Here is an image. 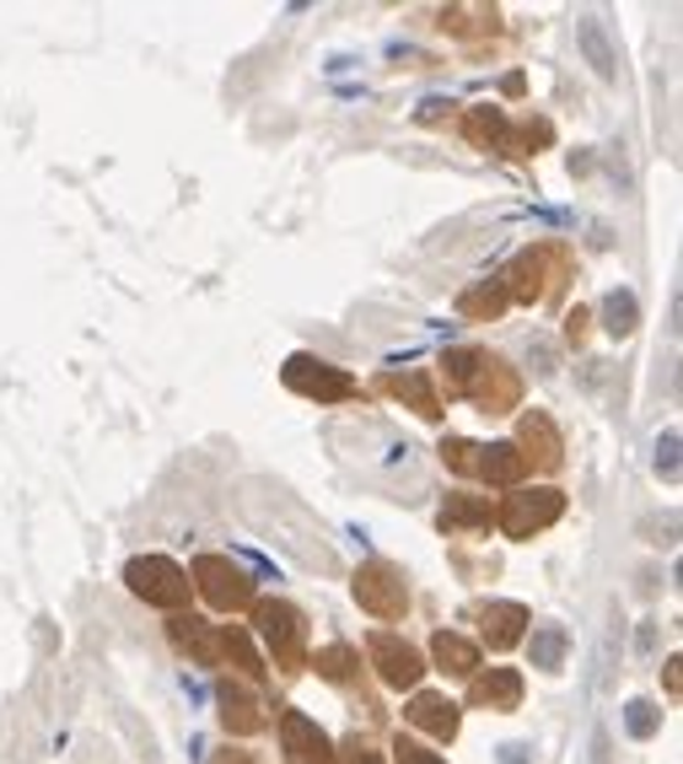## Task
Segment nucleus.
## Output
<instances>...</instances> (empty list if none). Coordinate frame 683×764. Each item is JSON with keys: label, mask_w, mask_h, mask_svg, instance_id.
Instances as JSON below:
<instances>
[{"label": "nucleus", "mask_w": 683, "mask_h": 764, "mask_svg": "<svg viewBox=\"0 0 683 764\" xmlns=\"http://www.w3.org/2000/svg\"><path fill=\"white\" fill-rule=\"evenodd\" d=\"M317 668H323L328 679H350V668H356V651H350V646H328V651H317Z\"/></svg>", "instance_id": "obj_25"}, {"label": "nucleus", "mask_w": 683, "mask_h": 764, "mask_svg": "<svg viewBox=\"0 0 683 764\" xmlns=\"http://www.w3.org/2000/svg\"><path fill=\"white\" fill-rule=\"evenodd\" d=\"M339 764H382V760H377V754L367 749V743H350V749L339 754Z\"/></svg>", "instance_id": "obj_28"}, {"label": "nucleus", "mask_w": 683, "mask_h": 764, "mask_svg": "<svg viewBox=\"0 0 683 764\" xmlns=\"http://www.w3.org/2000/svg\"><path fill=\"white\" fill-rule=\"evenodd\" d=\"M216 695H221V721H227V732H258V727H264V705L253 701L243 684L227 679Z\"/></svg>", "instance_id": "obj_11"}, {"label": "nucleus", "mask_w": 683, "mask_h": 764, "mask_svg": "<svg viewBox=\"0 0 683 764\" xmlns=\"http://www.w3.org/2000/svg\"><path fill=\"white\" fill-rule=\"evenodd\" d=\"M372 657H377L382 684H393V690H415V684H420V673H426L420 651H415V646H404L398 636H372Z\"/></svg>", "instance_id": "obj_7"}, {"label": "nucleus", "mask_w": 683, "mask_h": 764, "mask_svg": "<svg viewBox=\"0 0 683 764\" xmlns=\"http://www.w3.org/2000/svg\"><path fill=\"white\" fill-rule=\"evenodd\" d=\"M592 749H598V760H592V764H609V738H603V732H598V743H592Z\"/></svg>", "instance_id": "obj_29"}, {"label": "nucleus", "mask_w": 683, "mask_h": 764, "mask_svg": "<svg viewBox=\"0 0 683 764\" xmlns=\"http://www.w3.org/2000/svg\"><path fill=\"white\" fill-rule=\"evenodd\" d=\"M280 738H286V764H328V738L312 727L302 710L280 716Z\"/></svg>", "instance_id": "obj_8"}, {"label": "nucleus", "mask_w": 683, "mask_h": 764, "mask_svg": "<svg viewBox=\"0 0 683 764\" xmlns=\"http://www.w3.org/2000/svg\"><path fill=\"white\" fill-rule=\"evenodd\" d=\"M522 437H528V447L539 442V458H544V463H559V437L544 415H528V420H522Z\"/></svg>", "instance_id": "obj_22"}, {"label": "nucleus", "mask_w": 683, "mask_h": 764, "mask_svg": "<svg viewBox=\"0 0 683 764\" xmlns=\"http://www.w3.org/2000/svg\"><path fill=\"white\" fill-rule=\"evenodd\" d=\"M500 764H522V749L511 743V749H500Z\"/></svg>", "instance_id": "obj_30"}, {"label": "nucleus", "mask_w": 683, "mask_h": 764, "mask_svg": "<svg viewBox=\"0 0 683 764\" xmlns=\"http://www.w3.org/2000/svg\"><path fill=\"white\" fill-rule=\"evenodd\" d=\"M517 701H522V679H517L511 668H490V673H479V679H474V705L511 710Z\"/></svg>", "instance_id": "obj_13"}, {"label": "nucleus", "mask_w": 683, "mask_h": 764, "mask_svg": "<svg viewBox=\"0 0 683 764\" xmlns=\"http://www.w3.org/2000/svg\"><path fill=\"white\" fill-rule=\"evenodd\" d=\"M576 44H581L587 65H592L603 81H614V76H620V55H614V44H609V33H603V22H598V16H581V22H576Z\"/></svg>", "instance_id": "obj_10"}, {"label": "nucleus", "mask_w": 683, "mask_h": 764, "mask_svg": "<svg viewBox=\"0 0 683 764\" xmlns=\"http://www.w3.org/2000/svg\"><path fill=\"white\" fill-rule=\"evenodd\" d=\"M387 387H393L398 398H409L420 415H441V409H436V398H431V382L420 378V372H404V378H393Z\"/></svg>", "instance_id": "obj_19"}, {"label": "nucleus", "mask_w": 683, "mask_h": 764, "mask_svg": "<svg viewBox=\"0 0 683 764\" xmlns=\"http://www.w3.org/2000/svg\"><path fill=\"white\" fill-rule=\"evenodd\" d=\"M393 754H398V764H441V760H436V754H426V749H415V743H404V738H398V749H393Z\"/></svg>", "instance_id": "obj_27"}, {"label": "nucleus", "mask_w": 683, "mask_h": 764, "mask_svg": "<svg viewBox=\"0 0 683 764\" xmlns=\"http://www.w3.org/2000/svg\"><path fill=\"white\" fill-rule=\"evenodd\" d=\"M559 511H565V496L559 490H517L506 511H500V528L511 533V539H528V533H539V528H549Z\"/></svg>", "instance_id": "obj_5"}, {"label": "nucleus", "mask_w": 683, "mask_h": 764, "mask_svg": "<svg viewBox=\"0 0 683 764\" xmlns=\"http://www.w3.org/2000/svg\"><path fill=\"white\" fill-rule=\"evenodd\" d=\"M194 581H199V592H205L216 609H243L253 598L248 571L232 566L227 555H199V560H194Z\"/></svg>", "instance_id": "obj_2"}, {"label": "nucleus", "mask_w": 683, "mask_h": 764, "mask_svg": "<svg viewBox=\"0 0 683 764\" xmlns=\"http://www.w3.org/2000/svg\"><path fill=\"white\" fill-rule=\"evenodd\" d=\"M173 640L188 646L199 662H221V630L199 625V620H173Z\"/></svg>", "instance_id": "obj_15"}, {"label": "nucleus", "mask_w": 683, "mask_h": 764, "mask_svg": "<svg viewBox=\"0 0 683 764\" xmlns=\"http://www.w3.org/2000/svg\"><path fill=\"white\" fill-rule=\"evenodd\" d=\"M441 522H447V528L490 522V507H485V501H474V496H452V501H447V511H441Z\"/></svg>", "instance_id": "obj_23"}, {"label": "nucleus", "mask_w": 683, "mask_h": 764, "mask_svg": "<svg viewBox=\"0 0 683 764\" xmlns=\"http://www.w3.org/2000/svg\"><path fill=\"white\" fill-rule=\"evenodd\" d=\"M431 651H436V662L452 668V673H474V668H479V651H474L463 636H452V630H441V636L431 640Z\"/></svg>", "instance_id": "obj_16"}, {"label": "nucleus", "mask_w": 683, "mask_h": 764, "mask_svg": "<svg viewBox=\"0 0 683 764\" xmlns=\"http://www.w3.org/2000/svg\"><path fill=\"white\" fill-rule=\"evenodd\" d=\"M657 727H662V710H657L651 701H629V705H624V732H629V738H651Z\"/></svg>", "instance_id": "obj_21"}, {"label": "nucleus", "mask_w": 683, "mask_h": 764, "mask_svg": "<svg viewBox=\"0 0 683 764\" xmlns=\"http://www.w3.org/2000/svg\"><path fill=\"white\" fill-rule=\"evenodd\" d=\"M404 716H409L415 727L436 732V738H452V732H458V705L447 701V695H415Z\"/></svg>", "instance_id": "obj_12"}, {"label": "nucleus", "mask_w": 683, "mask_h": 764, "mask_svg": "<svg viewBox=\"0 0 683 764\" xmlns=\"http://www.w3.org/2000/svg\"><path fill=\"white\" fill-rule=\"evenodd\" d=\"M522 625H528V609H522V603H490V609H485V640H490L496 651L522 636Z\"/></svg>", "instance_id": "obj_14"}, {"label": "nucleus", "mask_w": 683, "mask_h": 764, "mask_svg": "<svg viewBox=\"0 0 683 764\" xmlns=\"http://www.w3.org/2000/svg\"><path fill=\"white\" fill-rule=\"evenodd\" d=\"M125 581L135 598H146V603H157V609H178L188 598V576L173 566V560H162V555H140V560H129L125 566Z\"/></svg>", "instance_id": "obj_1"}, {"label": "nucleus", "mask_w": 683, "mask_h": 764, "mask_svg": "<svg viewBox=\"0 0 683 764\" xmlns=\"http://www.w3.org/2000/svg\"><path fill=\"white\" fill-rule=\"evenodd\" d=\"M286 387H297V393H308V398H345V393H356V378L339 372V367H328V361L291 356V361H286Z\"/></svg>", "instance_id": "obj_6"}, {"label": "nucleus", "mask_w": 683, "mask_h": 764, "mask_svg": "<svg viewBox=\"0 0 683 764\" xmlns=\"http://www.w3.org/2000/svg\"><path fill=\"white\" fill-rule=\"evenodd\" d=\"M565 630L559 625H544V630H533V640H528V657H533V668H544V673H555L559 662H565Z\"/></svg>", "instance_id": "obj_17"}, {"label": "nucleus", "mask_w": 683, "mask_h": 764, "mask_svg": "<svg viewBox=\"0 0 683 764\" xmlns=\"http://www.w3.org/2000/svg\"><path fill=\"white\" fill-rule=\"evenodd\" d=\"M468 474H479V479H490V485H517V479H522V452H517L511 442L474 447Z\"/></svg>", "instance_id": "obj_9"}, {"label": "nucleus", "mask_w": 683, "mask_h": 764, "mask_svg": "<svg viewBox=\"0 0 683 764\" xmlns=\"http://www.w3.org/2000/svg\"><path fill=\"white\" fill-rule=\"evenodd\" d=\"M458 308H463L468 319H496L500 308H506V286H496V280H490V286H479V291H468V297H463Z\"/></svg>", "instance_id": "obj_20"}, {"label": "nucleus", "mask_w": 683, "mask_h": 764, "mask_svg": "<svg viewBox=\"0 0 683 764\" xmlns=\"http://www.w3.org/2000/svg\"><path fill=\"white\" fill-rule=\"evenodd\" d=\"M657 474L668 485H679V431H662L657 437Z\"/></svg>", "instance_id": "obj_24"}, {"label": "nucleus", "mask_w": 683, "mask_h": 764, "mask_svg": "<svg viewBox=\"0 0 683 764\" xmlns=\"http://www.w3.org/2000/svg\"><path fill=\"white\" fill-rule=\"evenodd\" d=\"M221 764H253V760H248V754H227Z\"/></svg>", "instance_id": "obj_31"}, {"label": "nucleus", "mask_w": 683, "mask_h": 764, "mask_svg": "<svg viewBox=\"0 0 683 764\" xmlns=\"http://www.w3.org/2000/svg\"><path fill=\"white\" fill-rule=\"evenodd\" d=\"M258 636L269 640V651H275V662L280 668H297L302 662V614L291 609V603H258Z\"/></svg>", "instance_id": "obj_4"}, {"label": "nucleus", "mask_w": 683, "mask_h": 764, "mask_svg": "<svg viewBox=\"0 0 683 764\" xmlns=\"http://www.w3.org/2000/svg\"><path fill=\"white\" fill-rule=\"evenodd\" d=\"M635 323H640V302H635V291H609V302H603V328L624 339Z\"/></svg>", "instance_id": "obj_18"}, {"label": "nucleus", "mask_w": 683, "mask_h": 764, "mask_svg": "<svg viewBox=\"0 0 683 764\" xmlns=\"http://www.w3.org/2000/svg\"><path fill=\"white\" fill-rule=\"evenodd\" d=\"M468 129H474V140H506V119H500L496 108H474Z\"/></svg>", "instance_id": "obj_26"}, {"label": "nucleus", "mask_w": 683, "mask_h": 764, "mask_svg": "<svg viewBox=\"0 0 683 764\" xmlns=\"http://www.w3.org/2000/svg\"><path fill=\"white\" fill-rule=\"evenodd\" d=\"M356 603L367 614H377V620H398L404 603H409V587H404V576L393 571V566L372 560V566H361V576H356Z\"/></svg>", "instance_id": "obj_3"}]
</instances>
